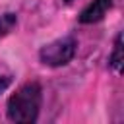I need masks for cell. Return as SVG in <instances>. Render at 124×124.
<instances>
[{
	"instance_id": "obj_1",
	"label": "cell",
	"mask_w": 124,
	"mask_h": 124,
	"mask_svg": "<svg viewBox=\"0 0 124 124\" xmlns=\"http://www.w3.org/2000/svg\"><path fill=\"white\" fill-rule=\"evenodd\" d=\"M41 99H43V91L37 81H29V83L21 85L8 99V105H6L8 118L12 122H21V124L35 122L39 116Z\"/></svg>"
},
{
	"instance_id": "obj_2",
	"label": "cell",
	"mask_w": 124,
	"mask_h": 124,
	"mask_svg": "<svg viewBox=\"0 0 124 124\" xmlns=\"http://www.w3.org/2000/svg\"><path fill=\"white\" fill-rule=\"evenodd\" d=\"M76 50H78V41L74 37H62L45 45L39 50V58L45 66L60 68L72 62V58L76 56Z\"/></svg>"
},
{
	"instance_id": "obj_3",
	"label": "cell",
	"mask_w": 124,
	"mask_h": 124,
	"mask_svg": "<svg viewBox=\"0 0 124 124\" xmlns=\"http://www.w3.org/2000/svg\"><path fill=\"white\" fill-rule=\"evenodd\" d=\"M110 8H112V0H93L87 8H83L78 19L79 23H97L107 16Z\"/></svg>"
},
{
	"instance_id": "obj_4",
	"label": "cell",
	"mask_w": 124,
	"mask_h": 124,
	"mask_svg": "<svg viewBox=\"0 0 124 124\" xmlns=\"http://www.w3.org/2000/svg\"><path fill=\"white\" fill-rule=\"evenodd\" d=\"M122 62H124V58H122V35L118 33L116 39H114L112 52H110V56H108V64H110L116 72H120V70H122Z\"/></svg>"
},
{
	"instance_id": "obj_5",
	"label": "cell",
	"mask_w": 124,
	"mask_h": 124,
	"mask_svg": "<svg viewBox=\"0 0 124 124\" xmlns=\"http://www.w3.org/2000/svg\"><path fill=\"white\" fill-rule=\"evenodd\" d=\"M16 23H17L16 14H12V12L2 14V16H0V39H4V37L16 27Z\"/></svg>"
},
{
	"instance_id": "obj_6",
	"label": "cell",
	"mask_w": 124,
	"mask_h": 124,
	"mask_svg": "<svg viewBox=\"0 0 124 124\" xmlns=\"http://www.w3.org/2000/svg\"><path fill=\"white\" fill-rule=\"evenodd\" d=\"M10 83H12V78L10 76H0V93L6 91L10 87Z\"/></svg>"
},
{
	"instance_id": "obj_7",
	"label": "cell",
	"mask_w": 124,
	"mask_h": 124,
	"mask_svg": "<svg viewBox=\"0 0 124 124\" xmlns=\"http://www.w3.org/2000/svg\"><path fill=\"white\" fill-rule=\"evenodd\" d=\"M64 2H72V0H64Z\"/></svg>"
}]
</instances>
